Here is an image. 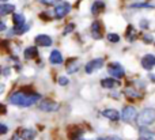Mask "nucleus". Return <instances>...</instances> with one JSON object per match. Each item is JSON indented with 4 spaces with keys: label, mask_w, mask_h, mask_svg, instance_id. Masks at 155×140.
I'll return each instance as SVG.
<instances>
[{
    "label": "nucleus",
    "mask_w": 155,
    "mask_h": 140,
    "mask_svg": "<svg viewBox=\"0 0 155 140\" xmlns=\"http://www.w3.org/2000/svg\"><path fill=\"white\" fill-rule=\"evenodd\" d=\"M41 98L40 94H27L26 91H16L10 95L8 102L16 106H31Z\"/></svg>",
    "instance_id": "nucleus-1"
},
{
    "label": "nucleus",
    "mask_w": 155,
    "mask_h": 140,
    "mask_svg": "<svg viewBox=\"0 0 155 140\" xmlns=\"http://www.w3.org/2000/svg\"><path fill=\"white\" fill-rule=\"evenodd\" d=\"M137 119H139V120H137V122H139V125H142V127L151 125L155 121V109H153V108L144 109V110L139 114V117H137Z\"/></svg>",
    "instance_id": "nucleus-2"
},
{
    "label": "nucleus",
    "mask_w": 155,
    "mask_h": 140,
    "mask_svg": "<svg viewBox=\"0 0 155 140\" xmlns=\"http://www.w3.org/2000/svg\"><path fill=\"white\" fill-rule=\"evenodd\" d=\"M71 11V4L70 3H60L54 7V11H53V15L56 16L57 19H61L67 15L68 12Z\"/></svg>",
    "instance_id": "nucleus-3"
},
{
    "label": "nucleus",
    "mask_w": 155,
    "mask_h": 140,
    "mask_svg": "<svg viewBox=\"0 0 155 140\" xmlns=\"http://www.w3.org/2000/svg\"><path fill=\"white\" fill-rule=\"evenodd\" d=\"M107 72L112 76H114L116 79H120L124 76L125 71H124L121 64H118V63H112V64H109V67H107Z\"/></svg>",
    "instance_id": "nucleus-4"
},
{
    "label": "nucleus",
    "mask_w": 155,
    "mask_h": 140,
    "mask_svg": "<svg viewBox=\"0 0 155 140\" xmlns=\"http://www.w3.org/2000/svg\"><path fill=\"white\" fill-rule=\"evenodd\" d=\"M123 120L125 122H131V121H134L135 119L137 117V113H136V109L134 108V106H127L125 109L123 110Z\"/></svg>",
    "instance_id": "nucleus-5"
},
{
    "label": "nucleus",
    "mask_w": 155,
    "mask_h": 140,
    "mask_svg": "<svg viewBox=\"0 0 155 140\" xmlns=\"http://www.w3.org/2000/svg\"><path fill=\"white\" fill-rule=\"evenodd\" d=\"M102 65H104V59H94L87 63V65H86V72L93 73L94 71L101 70Z\"/></svg>",
    "instance_id": "nucleus-6"
},
{
    "label": "nucleus",
    "mask_w": 155,
    "mask_h": 140,
    "mask_svg": "<svg viewBox=\"0 0 155 140\" xmlns=\"http://www.w3.org/2000/svg\"><path fill=\"white\" fill-rule=\"evenodd\" d=\"M40 109L44 112H56L59 109V103L53 102L51 99H44L42 102L40 103Z\"/></svg>",
    "instance_id": "nucleus-7"
},
{
    "label": "nucleus",
    "mask_w": 155,
    "mask_h": 140,
    "mask_svg": "<svg viewBox=\"0 0 155 140\" xmlns=\"http://www.w3.org/2000/svg\"><path fill=\"white\" fill-rule=\"evenodd\" d=\"M142 67L144 68V70H147V71H150V70H153V68L155 67V56L154 54H146L144 57L142 59Z\"/></svg>",
    "instance_id": "nucleus-8"
},
{
    "label": "nucleus",
    "mask_w": 155,
    "mask_h": 140,
    "mask_svg": "<svg viewBox=\"0 0 155 140\" xmlns=\"http://www.w3.org/2000/svg\"><path fill=\"white\" fill-rule=\"evenodd\" d=\"M120 80L118 79H112V78H106V79H102L101 80V86L104 89H117L120 87Z\"/></svg>",
    "instance_id": "nucleus-9"
},
{
    "label": "nucleus",
    "mask_w": 155,
    "mask_h": 140,
    "mask_svg": "<svg viewBox=\"0 0 155 140\" xmlns=\"http://www.w3.org/2000/svg\"><path fill=\"white\" fill-rule=\"evenodd\" d=\"M35 44L40 46H51L52 45V38L46 34H40L35 37Z\"/></svg>",
    "instance_id": "nucleus-10"
},
{
    "label": "nucleus",
    "mask_w": 155,
    "mask_h": 140,
    "mask_svg": "<svg viewBox=\"0 0 155 140\" xmlns=\"http://www.w3.org/2000/svg\"><path fill=\"white\" fill-rule=\"evenodd\" d=\"M91 35H93V38H95V40H101L102 38V29H101L99 22H94V23L91 24Z\"/></svg>",
    "instance_id": "nucleus-11"
},
{
    "label": "nucleus",
    "mask_w": 155,
    "mask_h": 140,
    "mask_svg": "<svg viewBox=\"0 0 155 140\" xmlns=\"http://www.w3.org/2000/svg\"><path fill=\"white\" fill-rule=\"evenodd\" d=\"M102 114H104L106 119L112 120V121H117V120L120 119V113H118L116 109H105V110L102 112Z\"/></svg>",
    "instance_id": "nucleus-12"
},
{
    "label": "nucleus",
    "mask_w": 155,
    "mask_h": 140,
    "mask_svg": "<svg viewBox=\"0 0 155 140\" xmlns=\"http://www.w3.org/2000/svg\"><path fill=\"white\" fill-rule=\"evenodd\" d=\"M23 54H25V59L31 60V59H35V57L38 56V50L35 46H29V48L25 49Z\"/></svg>",
    "instance_id": "nucleus-13"
},
{
    "label": "nucleus",
    "mask_w": 155,
    "mask_h": 140,
    "mask_svg": "<svg viewBox=\"0 0 155 140\" xmlns=\"http://www.w3.org/2000/svg\"><path fill=\"white\" fill-rule=\"evenodd\" d=\"M49 61L52 64H61L63 63V56L59 50H53L51 53V57H49Z\"/></svg>",
    "instance_id": "nucleus-14"
},
{
    "label": "nucleus",
    "mask_w": 155,
    "mask_h": 140,
    "mask_svg": "<svg viewBox=\"0 0 155 140\" xmlns=\"http://www.w3.org/2000/svg\"><path fill=\"white\" fill-rule=\"evenodd\" d=\"M35 133L37 132L34 129H23L22 132H19V135L23 140H33L35 138Z\"/></svg>",
    "instance_id": "nucleus-15"
},
{
    "label": "nucleus",
    "mask_w": 155,
    "mask_h": 140,
    "mask_svg": "<svg viewBox=\"0 0 155 140\" xmlns=\"http://www.w3.org/2000/svg\"><path fill=\"white\" fill-rule=\"evenodd\" d=\"M15 10V7H14L12 4H7V3H3L2 5H0V15H7V14L12 12V11Z\"/></svg>",
    "instance_id": "nucleus-16"
},
{
    "label": "nucleus",
    "mask_w": 155,
    "mask_h": 140,
    "mask_svg": "<svg viewBox=\"0 0 155 140\" xmlns=\"http://www.w3.org/2000/svg\"><path fill=\"white\" fill-rule=\"evenodd\" d=\"M12 21H14L15 26H23V24H26L25 23V16L22 15V14H14Z\"/></svg>",
    "instance_id": "nucleus-17"
},
{
    "label": "nucleus",
    "mask_w": 155,
    "mask_h": 140,
    "mask_svg": "<svg viewBox=\"0 0 155 140\" xmlns=\"http://www.w3.org/2000/svg\"><path fill=\"white\" fill-rule=\"evenodd\" d=\"M124 93H125V95L129 98V99H131V98H139L140 97V94L137 91H135L134 87H127Z\"/></svg>",
    "instance_id": "nucleus-18"
},
{
    "label": "nucleus",
    "mask_w": 155,
    "mask_h": 140,
    "mask_svg": "<svg viewBox=\"0 0 155 140\" xmlns=\"http://www.w3.org/2000/svg\"><path fill=\"white\" fill-rule=\"evenodd\" d=\"M27 30H29V24H23V26H15L11 30V33H14V34H23Z\"/></svg>",
    "instance_id": "nucleus-19"
},
{
    "label": "nucleus",
    "mask_w": 155,
    "mask_h": 140,
    "mask_svg": "<svg viewBox=\"0 0 155 140\" xmlns=\"http://www.w3.org/2000/svg\"><path fill=\"white\" fill-rule=\"evenodd\" d=\"M104 8H105L104 3H102V2H95L93 4V7H91V11H93V14H97V12H101Z\"/></svg>",
    "instance_id": "nucleus-20"
},
{
    "label": "nucleus",
    "mask_w": 155,
    "mask_h": 140,
    "mask_svg": "<svg viewBox=\"0 0 155 140\" xmlns=\"http://www.w3.org/2000/svg\"><path fill=\"white\" fill-rule=\"evenodd\" d=\"M135 38H136V35H135L134 27L129 26L128 30H127V40H128V41H135Z\"/></svg>",
    "instance_id": "nucleus-21"
},
{
    "label": "nucleus",
    "mask_w": 155,
    "mask_h": 140,
    "mask_svg": "<svg viewBox=\"0 0 155 140\" xmlns=\"http://www.w3.org/2000/svg\"><path fill=\"white\" fill-rule=\"evenodd\" d=\"M107 41H109V42L116 44V42L120 41V35L116 34V33H109V34H107Z\"/></svg>",
    "instance_id": "nucleus-22"
},
{
    "label": "nucleus",
    "mask_w": 155,
    "mask_h": 140,
    "mask_svg": "<svg viewBox=\"0 0 155 140\" xmlns=\"http://www.w3.org/2000/svg\"><path fill=\"white\" fill-rule=\"evenodd\" d=\"M78 70H79V65H78V63H74V64H71V65H68V67H67L68 73H74V72H76Z\"/></svg>",
    "instance_id": "nucleus-23"
},
{
    "label": "nucleus",
    "mask_w": 155,
    "mask_h": 140,
    "mask_svg": "<svg viewBox=\"0 0 155 140\" xmlns=\"http://www.w3.org/2000/svg\"><path fill=\"white\" fill-rule=\"evenodd\" d=\"M139 140H154V136L151 135L150 132H146V131H144V133L140 136Z\"/></svg>",
    "instance_id": "nucleus-24"
},
{
    "label": "nucleus",
    "mask_w": 155,
    "mask_h": 140,
    "mask_svg": "<svg viewBox=\"0 0 155 140\" xmlns=\"http://www.w3.org/2000/svg\"><path fill=\"white\" fill-rule=\"evenodd\" d=\"M74 29H75V24H74V23H70V24H68V26L64 29L63 34H64V35H65V34H70L71 31H74Z\"/></svg>",
    "instance_id": "nucleus-25"
},
{
    "label": "nucleus",
    "mask_w": 155,
    "mask_h": 140,
    "mask_svg": "<svg viewBox=\"0 0 155 140\" xmlns=\"http://www.w3.org/2000/svg\"><path fill=\"white\" fill-rule=\"evenodd\" d=\"M41 3H44V4H48V5H54L59 0H40Z\"/></svg>",
    "instance_id": "nucleus-26"
},
{
    "label": "nucleus",
    "mask_w": 155,
    "mask_h": 140,
    "mask_svg": "<svg viewBox=\"0 0 155 140\" xmlns=\"http://www.w3.org/2000/svg\"><path fill=\"white\" fill-rule=\"evenodd\" d=\"M59 83L61 84V86L68 84V78H65V76H60V78H59Z\"/></svg>",
    "instance_id": "nucleus-27"
},
{
    "label": "nucleus",
    "mask_w": 155,
    "mask_h": 140,
    "mask_svg": "<svg viewBox=\"0 0 155 140\" xmlns=\"http://www.w3.org/2000/svg\"><path fill=\"white\" fill-rule=\"evenodd\" d=\"M132 7H135V8H151L153 7V5H150V4H144V3H143V4H134L132 5Z\"/></svg>",
    "instance_id": "nucleus-28"
},
{
    "label": "nucleus",
    "mask_w": 155,
    "mask_h": 140,
    "mask_svg": "<svg viewBox=\"0 0 155 140\" xmlns=\"http://www.w3.org/2000/svg\"><path fill=\"white\" fill-rule=\"evenodd\" d=\"M0 133H2V135H4V133H7V127H5V125H0Z\"/></svg>",
    "instance_id": "nucleus-29"
},
{
    "label": "nucleus",
    "mask_w": 155,
    "mask_h": 140,
    "mask_svg": "<svg viewBox=\"0 0 155 140\" xmlns=\"http://www.w3.org/2000/svg\"><path fill=\"white\" fill-rule=\"evenodd\" d=\"M143 38H144L146 42H150V41H153V37H151V35H148V34H146Z\"/></svg>",
    "instance_id": "nucleus-30"
},
{
    "label": "nucleus",
    "mask_w": 155,
    "mask_h": 140,
    "mask_svg": "<svg viewBox=\"0 0 155 140\" xmlns=\"http://www.w3.org/2000/svg\"><path fill=\"white\" fill-rule=\"evenodd\" d=\"M12 140H23L21 138V135L19 133H16V135H14V138H12Z\"/></svg>",
    "instance_id": "nucleus-31"
},
{
    "label": "nucleus",
    "mask_w": 155,
    "mask_h": 140,
    "mask_svg": "<svg viewBox=\"0 0 155 140\" xmlns=\"http://www.w3.org/2000/svg\"><path fill=\"white\" fill-rule=\"evenodd\" d=\"M140 26H142V27H144V29H146V27H148L147 21H143V23H142V22H140Z\"/></svg>",
    "instance_id": "nucleus-32"
},
{
    "label": "nucleus",
    "mask_w": 155,
    "mask_h": 140,
    "mask_svg": "<svg viewBox=\"0 0 155 140\" xmlns=\"http://www.w3.org/2000/svg\"><path fill=\"white\" fill-rule=\"evenodd\" d=\"M4 29H5V24L2 22V23H0V30H2V31H3V30H4Z\"/></svg>",
    "instance_id": "nucleus-33"
},
{
    "label": "nucleus",
    "mask_w": 155,
    "mask_h": 140,
    "mask_svg": "<svg viewBox=\"0 0 155 140\" xmlns=\"http://www.w3.org/2000/svg\"><path fill=\"white\" fill-rule=\"evenodd\" d=\"M98 140H109V139H104V138H99Z\"/></svg>",
    "instance_id": "nucleus-34"
},
{
    "label": "nucleus",
    "mask_w": 155,
    "mask_h": 140,
    "mask_svg": "<svg viewBox=\"0 0 155 140\" xmlns=\"http://www.w3.org/2000/svg\"><path fill=\"white\" fill-rule=\"evenodd\" d=\"M5 2H7V0H2V3H5Z\"/></svg>",
    "instance_id": "nucleus-35"
}]
</instances>
